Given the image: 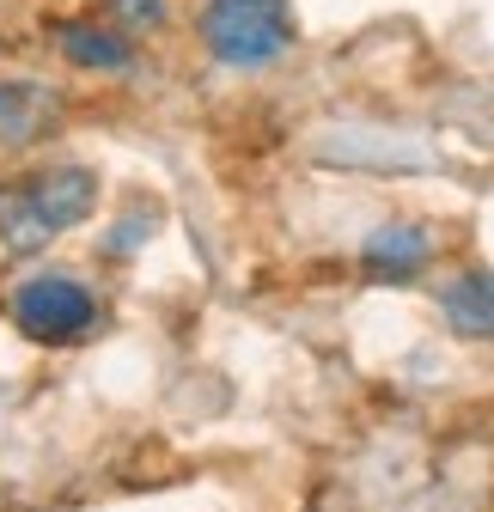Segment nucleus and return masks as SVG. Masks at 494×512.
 Returning a JSON list of instances; mask_svg holds the SVG:
<instances>
[{"mask_svg": "<svg viewBox=\"0 0 494 512\" xmlns=\"http://www.w3.org/2000/svg\"><path fill=\"white\" fill-rule=\"evenodd\" d=\"M440 311H446V324L458 336H476L488 342L494 336V275L488 269H464L440 287Z\"/></svg>", "mask_w": 494, "mask_h": 512, "instance_id": "0eeeda50", "label": "nucleus"}, {"mask_svg": "<svg viewBox=\"0 0 494 512\" xmlns=\"http://www.w3.org/2000/svg\"><path fill=\"white\" fill-rule=\"evenodd\" d=\"M98 208V171L92 165H43L0 189V244L13 256L49 250L61 232H74Z\"/></svg>", "mask_w": 494, "mask_h": 512, "instance_id": "f257e3e1", "label": "nucleus"}, {"mask_svg": "<svg viewBox=\"0 0 494 512\" xmlns=\"http://www.w3.org/2000/svg\"><path fill=\"white\" fill-rule=\"evenodd\" d=\"M61 128V92L43 80H0V153L37 147Z\"/></svg>", "mask_w": 494, "mask_h": 512, "instance_id": "20e7f679", "label": "nucleus"}, {"mask_svg": "<svg viewBox=\"0 0 494 512\" xmlns=\"http://www.w3.org/2000/svg\"><path fill=\"white\" fill-rule=\"evenodd\" d=\"M55 49L80 74H129L135 68V37L122 31V25H98V19L55 25Z\"/></svg>", "mask_w": 494, "mask_h": 512, "instance_id": "39448f33", "label": "nucleus"}, {"mask_svg": "<svg viewBox=\"0 0 494 512\" xmlns=\"http://www.w3.org/2000/svg\"><path fill=\"white\" fill-rule=\"evenodd\" d=\"M196 37L220 68H275L299 43L287 0H202Z\"/></svg>", "mask_w": 494, "mask_h": 512, "instance_id": "f03ea898", "label": "nucleus"}, {"mask_svg": "<svg viewBox=\"0 0 494 512\" xmlns=\"http://www.w3.org/2000/svg\"><path fill=\"white\" fill-rule=\"evenodd\" d=\"M13 324L43 348H74L98 330V299L74 275H31L13 293Z\"/></svg>", "mask_w": 494, "mask_h": 512, "instance_id": "7ed1b4c3", "label": "nucleus"}, {"mask_svg": "<svg viewBox=\"0 0 494 512\" xmlns=\"http://www.w3.org/2000/svg\"><path fill=\"white\" fill-rule=\"evenodd\" d=\"M434 256V232L421 220H391V226H373V238L360 244V263L373 281H415Z\"/></svg>", "mask_w": 494, "mask_h": 512, "instance_id": "423d86ee", "label": "nucleus"}, {"mask_svg": "<svg viewBox=\"0 0 494 512\" xmlns=\"http://www.w3.org/2000/svg\"><path fill=\"white\" fill-rule=\"evenodd\" d=\"M171 19V0H110V25H122L129 37H147Z\"/></svg>", "mask_w": 494, "mask_h": 512, "instance_id": "6e6552de", "label": "nucleus"}]
</instances>
